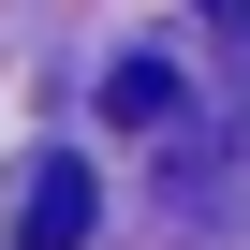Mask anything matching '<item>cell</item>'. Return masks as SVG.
<instances>
[{"label": "cell", "instance_id": "cell-2", "mask_svg": "<svg viewBox=\"0 0 250 250\" xmlns=\"http://www.w3.org/2000/svg\"><path fill=\"white\" fill-rule=\"evenodd\" d=\"M103 118H118V133L177 118V59H118V74H103Z\"/></svg>", "mask_w": 250, "mask_h": 250}, {"label": "cell", "instance_id": "cell-3", "mask_svg": "<svg viewBox=\"0 0 250 250\" xmlns=\"http://www.w3.org/2000/svg\"><path fill=\"white\" fill-rule=\"evenodd\" d=\"M206 15H221V30H250V0H206Z\"/></svg>", "mask_w": 250, "mask_h": 250}, {"label": "cell", "instance_id": "cell-1", "mask_svg": "<svg viewBox=\"0 0 250 250\" xmlns=\"http://www.w3.org/2000/svg\"><path fill=\"white\" fill-rule=\"evenodd\" d=\"M88 206H103V191H88V162H44V177H30V221H15V235H30V250H88Z\"/></svg>", "mask_w": 250, "mask_h": 250}]
</instances>
